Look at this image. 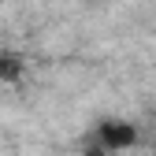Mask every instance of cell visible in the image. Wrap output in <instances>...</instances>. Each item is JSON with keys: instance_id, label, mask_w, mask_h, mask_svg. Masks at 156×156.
Segmentation results:
<instances>
[{"instance_id": "obj_1", "label": "cell", "mask_w": 156, "mask_h": 156, "mask_svg": "<svg viewBox=\"0 0 156 156\" xmlns=\"http://www.w3.org/2000/svg\"><path fill=\"white\" fill-rule=\"evenodd\" d=\"M89 134H93V138L101 141L112 156H119V152H126V149H134V145L141 141V130L134 126L130 119H119V115H108V119H101Z\"/></svg>"}, {"instance_id": "obj_3", "label": "cell", "mask_w": 156, "mask_h": 156, "mask_svg": "<svg viewBox=\"0 0 156 156\" xmlns=\"http://www.w3.org/2000/svg\"><path fill=\"white\" fill-rule=\"evenodd\" d=\"M78 152H82V156H112L101 141H97L93 138V134H86V138H82V145H78Z\"/></svg>"}, {"instance_id": "obj_2", "label": "cell", "mask_w": 156, "mask_h": 156, "mask_svg": "<svg viewBox=\"0 0 156 156\" xmlns=\"http://www.w3.org/2000/svg\"><path fill=\"white\" fill-rule=\"evenodd\" d=\"M26 78V60L11 48H0V86H15Z\"/></svg>"}, {"instance_id": "obj_4", "label": "cell", "mask_w": 156, "mask_h": 156, "mask_svg": "<svg viewBox=\"0 0 156 156\" xmlns=\"http://www.w3.org/2000/svg\"><path fill=\"white\" fill-rule=\"evenodd\" d=\"M0 8H4V0H0Z\"/></svg>"}]
</instances>
